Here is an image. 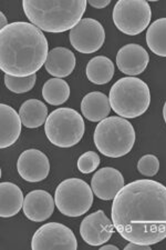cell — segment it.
Segmentation results:
<instances>
[{
  "instance_id": "15",
  "label": "cell",
  "mask_w": 166,
  "mask_h": 250,
  "mask_svg": "<svg viewBox=\"0 0 166 250\" xmlns=\"http://www.w3.org/2000/svg\"><path fill=\"white\" fill-rule=\"evenodd\" d=\"M55 201L46 190H32L25 197L23 215L35 223L49 219L55 211Z\"/></svg>"
},
{
  "instance_id": "21",
  "label": "cell",
  "mask_w": 166,
  "mask_h": 250,
  "mask_svg": "<svg viewBox=\"0 0 166 250\" xmlns=\"http://www.w3.org/2000/svg\"><path fill=\"white\" fill-rule=\"evenodd\" d=\"M114 64L104 56H96L88 62L86 75L89 82L95 84H105L111 82L114 76Z\"/></svg>"
},
{
  "instance_id": "1",
  "label": "cell",
  "mask_w": 166,
  "mask_h": 250,
  "mask_svg": "<svg viewBox=\"0 0 166 250\" xmlns=\"http://www.w3.org/2000/svg\"><path fill=\"white\" fill-rule=\"evenodd\" d=\"M112 223L129 243L155 245L166 238V187L151 179L132 181L113 199Z\"/></svg>"
},
{
  "instance_id": "13",
  "label": "cell",
  "mask_w": 166,
  "mask_h": 250,
  "mask_svg": "<svg viewBox=\"0 0 166 250\" xmlns=\"http://www.w3.org/2000/svg\"><path fill=\"white\" fill-rule=\"evenodd\" d=\"M125 186L124 177L117 169L104 167L95 171L91 179V188L101 200H112Z\"/></svg>"
},
{
  "instance_id": "22",
  "label": "cell",
  "mask_w": 166,
  "mask_h": 250,
  "mask_svg": "<svg viewBox=\"0 0 166 250\" xmlns=\"http://www.w3.org/2000/svg\"><path fill=\"white\" fill-rule=\"evenodd\" d=\"M42 97L52 106H60L66 103L70 97V87L66 80L61 78H51L43 84Z\"/></svg>"
},
{
  "instance_id": "26",
  "label": "cell",
  "mask_w": 166,
  "mask_h": 250,
  "mask_svg": "<svg viewBox=\"0 0 166 250\" xmlns=\"http://www.w3.org/2000/svg\"><path fill=\"white\" fill-rule=\"evenodd\" d=\"M76 165H78L79 171L87 175V173H91L98 169L100 165V157L94 151H87L79 157Z\"/></svg>"
},
{
  "instance_id": "2",
  "label": "cell",
  "mask_w": 166,
  "mask_h": 250,
  "mask_svg": "<svg viewBox=\"0 0 166 250\" xmlns=\"http://www.w3.org/2000/svg\"><path fill=\"white\" fill-rule=\"evenodd\" d=\"M48 40L31 22L16 21L0 30V69L5 75L28 77L47 62Z\"/></svg>"
},
{
  "instance_id": "16",
  "label": "cell",
  "mask_w": 166,
  "mask_h": 250,
  "mask_svg": "<svg viewBox=\"0 0 166 250\" xmlns=\"http://www.w3.org/2000/svg\"><path fill=\"white\" fill-rule=\"evenodd\" d=\"M0 147L13 146L21 134V119L13 107L0 104Z\"/></svg>"
},
{
  "instance_id": "4",
  "label": "cell",
  "mask_w": 166,
  "mask_h": 250,
  "mask_svg": "<svg viewBox=\"0 0 166 250\" xmlns=\"http://www.w3.org/2000/svg\"><path fill=\"white\" fill-rule=\"evenodd\" d=\"M109 99L116 115L132 119L147 112L151 104V92L142 79L124 77L111 87Z\"/></svg>"
},
{
  "instance_id": "30",
  "label": "cell",
  "mask_w": 166,
  "mask_h": 250,
  "mask_svg": "<svg viewBox=\"0 0 166 250\" xmlns=\"http://www.w3.org/2000/svg\"><path fill=\"white\" fill-rule=\"evenodd\" d=\"M109 249H112V250H119V248H117L116 246H113V245H103L102 247L100 248V250H109Z\"/></svg>"
},
{
  "instance_id": "8",
  "label": "cell",
  "mask_w": 166,
  "mask_h": 250,
  "mask_svg": "<svg viewBox=\"0 0 166 250\" xmlns=\"http://www.w3.org/2000/svg\"><path fill=\"white\" fill-rule=\"evenodd\" d=\"M112 18L120 31L128 36H136L148 27L152 10L145 0H120L113 8Z\"/></svg>"
},
{
  "instance_id": "19",
  "label": "cell",
  "mask_w": 166,
  "mask_h": 250,
  "mask_svg": "<svg viewBox=\"0 0 166 250\" xmlns=\"http://www.w3.org/2000/svg\"><path fill=\"white\" fill-rule=\"evenodd\" d=\"M25 197L17 185L13 183L0 184V217L10 218L17 215L23 207Z\"/></svg>"
},
{
  "instance_id": "9",
  "label": "cell",
  "mask_w": 166,
  "mask_h": 250,
  "mask_svg": "<svg viewBox=\"0 0 166 250\" xmlns=\"http://www.w3.org/2000/svg\"><path fill=\"white\" fill-rule=\"evenodd\" d=\"M31 249L76 250L78 241L74 233L67 226L59 223H49L44 224L35 232L31 240Z\"/></svg>"
},
{
  "instance_id": "11",
  "label": "cell",
  "mask_w": 166,
  "mask_h": 250,
  "mask_svg": "<svg viewBox=\"0 0 166 250\" xmlns=\"http://www.w3.org/2000/svg\"><path fill=\"white\" fill-rule=\"evenodd\" d=\"M114 231V225L108 218L103 210H98L88 215L81 221L80 235L88 245L102 246L111 239Z\"/></svg>"
},
{
  "instance_id": "27",
  "label": "cell",
  "mask_w": 166,
  "mask_h": 250,
  "mask_svg": "<svg viewBox=\"0 0 166 250\" xmlns=\"http://www.w3.org/2000/svg\"><path fill=\"white\" fill-rule=\"evenodd\" d=\"M88 3L93 8H96V9H103V8L110 5L111 0H90Z\"/></svg>"
},
{
  "instance_id": "17",
  "label": "cell",
  "mask_w": 166,
  "mask_h": 250,
  "mask_svg": "<svg viewBox=\"0 0 166 250\" xmlns=\"http://www.w3.org/2000/svg\"><path fill=\"white\" fill-rule=\"evenodd\" d=\"M75 62L74 52L68 48L56 47L49 51L44 67L48 74L62 79L72 74L75 68Z\"/></svg>"
},
{
  "instance_id": "7",
  "label": "cell",
  "mask_w": 166,
  "mask_h": 250,
  "mask_svg": "<svg viewBox=\"0 0 166 250\" xmlns=\"http://www.w3.org/2000/svg\"><path fill=\"white\" fill-rule=\"evenodd\" d=\"M55 207L64 216L80 217L90 210L93 190L86 181L79 178L63 180L55 189Z\"/></svg>"
},
{
  "instance_id": "31",
  "label": "cell",
  "mask_w": 166,
  "mask_h": 250,
  "mask_svg": "<svg viewBox=\"0 0 166 250\" xmlns=\"http://www.w3.org/2000/svg\"><path fill=\"white\" fill-rule=\"evenodd\" d=\"M163 118H164V122L166 124V102H165L164 107H163Z\"/></svg>"
},
{
  "instance_id": "18",
  "label": "cell",
  "mask_w": 166,
  "mask_h": 250,
  "mask_svg": "<svg viewBox=\"0 0 166 250\" xmlns=\"http://www.w3.org/2000/svg\"><path fill=\"white\" fill-rule=\"evenodd\" d=\"M111 109L110 99L100 91L89 92L81 102V111L83 117L92 123L102 122L110 114Z\"/></svg>"
},
{
  "instance_id": "12",
  "label": "cell",
  "mask_w": 166,
  "mask_h": 250,
  "mask_svg": "<svg viewBox=\"0 0 166 250\" xmlns=\"http://www.w3.org/2000/svg\"><path fill=\"white\" fill-rule=\"evenodd\" d=\"M17 170L20 177L28 183H39L49 176V159L38 149H28L19 156Z\"/></svg>"
},
{
  "instance_id": "6",
  "label": "cell",
  "mask_w": 166,
  "mask_h": 250,
  "mask_svg": "<svg viewBox=\"0 0 166 250\" xmlns=\"http://www.w3.org/2000/svg\"><path fill=\"white\" fill-rule=\"evenodd\" d=\"M84 120L72 108H58L48 116L44 131L48 140L60 148H70L80 143L84 135Z\"/></svg>"
},
{
  "instance_id": "14",
  "label": "cell",
  "mask_w": 166,
  "mask_h": 250,
  "mask_svg": "<svg viewBox=\"0 0 166 250\" xmlns=\"http://www.w3.org/2000/svg\"><path fill=\"white\" fill-rule=\"evenodd\" d=\"M148 62L149 56L148 51L137 43H129L117 51V68L129 77H134L144 72Z\"/></svg>"
},
{
  "instance_id": "29",
  "label": "cell",
  "mask_w": 166,
  "mask_h": 250,
  "mask_svg": "<svg viewBox=\"0 0 166 250\" xmlns=\"http://www.w3.org/2000/svg\"><path fill=\"white\" fill-rule=\"evenodd\" d=\"M8 25H9V23H8V19L5 16V14L1 11V13H0V28L3 29V28L7 27Z\"/></svg>"
},
{
  "instance_id": "10",
  "label": "cell",
  "mask_w": 166,
  "mask_h": 250,
  "mask_svg": "<svg viewBox=\"0 0 166 250\" xmlns=\"http://www.w3.org/2000/svg\"><path fill=\"white\" fill-rule=\"evenodd\" d=\"M70 43L81 54H93L100 50L105 42V31L98 20L84 18L70 30Z\"/></svg>"
},
{
  "instance_id": "23",
  "label": "cell",
  "mask_w": 166,
  "mask_h": 250,
  "mask_svg": "<svg viewBox=\"0 0 166 250\" xmlns=\"http://www.w3.org/2000/svg\"><path fill=\"white\" fill-rule=\"evenodd\" d=\"M147 43L153 54L166 57V18L155 20L148 28Z\"/></svg>"
},
{
  "instance_id": "28",
  "label": "cell",
  "mask_w": 166,
  "mask_h": 250,
  "mask_svg": "<svg viewBox=\"0 0 166 250\" xmlns=\"http://www.w3.org/2000/svg\"><path fill=\"white\" fill-rule=\"evenodd\" d=\"M125 250H152L151 245H142V244H135L129 243L125 246Z\"/></svg>"
},
{
  "instance_id": "5",
  "label": "cell",
  "mask_w": 166,
  "mask_h": 250,
  "mask_svg": "<svg viewBox=\"0 0 166 250\" xmlns=\"http://www.w3.org/2000/svg\"><path fill=\"white\" fill-rule=\"evenodd\" d=\"M94 145L101 154L110 158L128 155L135 144L133 125L122 117H107L95 127Z\"/></svg>"
},
{
  "instance_id": "24",
  "label": "cell",
  "mask_w": 166,
  "mask_h": 250,
  "mask_svg": "<svg viewBox=\"0 0 166 250\" xmlns=\"http://www.w3.org/2000/svg\"><path fill=\"white\" fill-rule=\"evenodd\" d=\"M37 82V75H31L28 77H15V76L5 75V84L11 92L15 94H25L35 87Z\"/></svg>"
},
{
  "instance_id": "20",
  "label": "cell",
  "mask_w": 166,
  "mask_h": 250,
  "mask_svg": "<svg viewBox=\"0 0 166 250\" xmlns=\"http://www.w3.org/2000/svg\"><path fill=\"white\" fill-rule=\"evenodd\" d=\"M19 116L26 128H38L47 122L48 108L41 100L29 99L21 104Z\"/></svg>"
},
{
  "instance_id": "25",
  "label": "cell",
  "mask_w": 166,
  "mask_h": 250,
  "mask_svg": "<svg viewBox=\"0 0 166 250\" xmlns=\"http://www.w3.org/2000/svg\"><path fill=\"white\" fill-rule=\"evenodd\" d=\"M137 170L145 177L155 176L160 170V160L154 155H145L137 163Z\"/></svg>"
},
{
  "instance_id": "3",
  "label": "cell",
  "mask_w": 166,
  "mask_h": 250,
  "mask_svg": "<svg viewBox=\"0 0 166 250\" xmlns=\"http://www.w3.org/2000/svg\"><path fill=\"white\" fill-rule=\"evenodd\" d=\"M86 0L43 1L23 0L22 8L29 21L41 31L60 34L74 29L87 10Z\"/></svg>"
}]
</instances>
